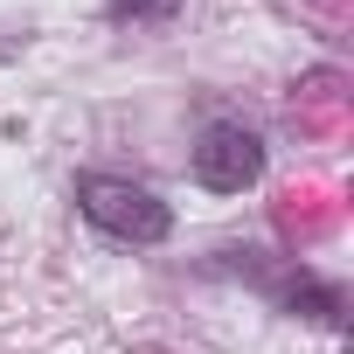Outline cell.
I'll use <instances>...</instances> for the list:
<instances>
[{
  "label": "cell",
  "instance_id": "obj_1",
  "mask_svg": "<svg viewBox=\"0 0 354 354\" xmlns=\"http://www.w3.org/2000/svg\"><path fill=\"white\" fill-rule=\"evenodd\" d=\"M77 209L111 243H139V250L146 243H167V230H174V209L153 188L125 181V174H77Z\"/></svg>",
  "mask_w": 354,
  "mask_h": 354
},
{
  "label": "cell",
  "instance_id": "obj_2",
  "mask_svg": "<svg viewBox=\"0 0 354 354\" xmlns=\"http://www.w3.org/2000/svg\"><path fill=\"white\" fill-rule=\"evenodd\" d=\"M264 174V139L243 132V125H209L202 146H195V181L209 195H243Z\"/></svg>",
  "mask_w": 354,
  "mask_h": 354
},
{
  "label": "cell",
  "instance_id": "obj_3",
  "mask_svg": "<svg viewBox=\"0 0 354 354\" xmlns=\"http://www.w3.org/2000/svg\"><path fill=\"white\" fill-rule=\"evenodd\" d=\"M111 15H174V0H111Z\"/></svg>",
  "mask_w": 354,
  "mask_h": 354
}]
</instances>
